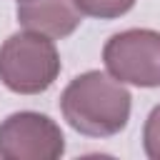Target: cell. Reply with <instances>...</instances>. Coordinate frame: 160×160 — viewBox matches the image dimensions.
Wrapping results in <instances>:
<instances>
[{"instance_id":"6da1fadb","label":"cell","mask_w":160,"mask_h":160,"mask_svg":"<svg viewBox=\"0 0 160 160\" xmlns=\"http://www.w3.org/2000/svg\"><path fill=\"white\" fill-rule=\"evenodd\" d=\"M130 100L120 80L88 70L68 82L60 95V110L72 130L90 138H110L128 125Z\"/></svg>"},{"instance_id":"7a4b0ae2","label":"cell","mask_w":160,"mask_h":160,"mask_svg":"<svg viewBox=\"0 0 160 160\" xmlns=\"http://www.w3.org/2000/svg\"><path fill=\"white\" fill-rule=\"evenodd\" d=\"M60 75V55L52 38L25 30L0 45V82L18 95H40Z\"/></svg>"},{"instance_id":"3957f363","label":"cell","mask_w":160,"mask_h":160,"mask_svg":"<svg viewBox=\"0 0 160 160\" xmlns=\"http://www.w3.org/2000/svg\"><path fill=\"white\" fill-rule=\"evenodd\" d=\"M102 62L120 82L160 88V32L148 28L115 32L102 48Z\"/></svg>"},{"instance_id":"277c9868","label":"cell","mask_w":160,"mask_h":160,"mask_svg":"<svg viewBox=\"0 0 160 160\" xmlns=\"http://www.w3.org/2000/svg\"><path fill=\"white\" fill-rule=\"evenodd\" d=\"M62 152V130L42 112L22 110L0 122V158L5 160H58Z\"/></svg>"},{"instance_id":"5b68a950","label":"cell","mask_w":160,"mask_h":160,"mask_svg":"<svg viewBox=\"0 0 160 160\" xmlns=\"http://www.w3.org/2000/svg\"><path fill=\"white\" fill-rule=\"evenodd\" d=\"M18 22L48 38H68L82 22V12L75 0H22L18 2Z\"/></svg>"},{"instance_id":"8992f818","label":"cell","mask_w":160,"mask_h":160,"mask_svg":"<svg viewBox=\"0 0 160 160\" xmlns=\"http://www.w3.org/2000/svg\"><path fill=\"white\" fill-rule=\"evenodd\" d=\"M75 5L80 8L82 15L110 20V18H120L128 10H132L135 0H75Z\"/></svg>"},{"instance_id":"52a82bcc","label":"cell","mask_w":160,"mask_h":160,"mask_svg":"<svg viewBox=\"0 0 160 160\" xmlns=\"http://www.w3.org/2000/svg\"><path fill=\"white\" fill-rule=\"evenodd\" d=\"M142 145L150 160H160V105H155L142 128Z\"/></svg>"},{"instance_id":"ba28073f","label":"cell","mask_w":160,"mask_h":160,"mask_svg":"<svg viewBox=\"0 0 160 160\" xmlns=\"http://www.w3.org/2000/svg\"><path fill=\"white\" fill-rule=\"evenodd\" d=\"M18 2H22V0H18Z\"/></svg>"}]
</instances>
